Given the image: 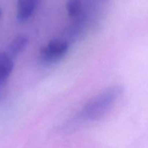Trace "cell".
<instances>
[{
    "instance_id": "cell-1",
    "label": "cell",
    "mask_w": 148,
    "mask_h": 148,
    "mask_svg": "<svg viewBox=\"0 0 148 148\" xmlns=\"http://www.w3.org/2000/svg\"><path fill=\"white\" fill-rule=\"evenodd\" d=\"M123 92L124 88L121 85H114L104 90L84 106L81 116L91 121L99 119L108 112Z\"/></svg>"
},
{
    "instance_id": "cell-2",
    "label": "cell",
    "mask_w": 148,
    "mask_h": 148,
    "mask_svg": "<svg viewBox=\"0 0 148 148\" xmlns=\"http://www.w3.org/2000/svg\"><path fill=\"white\" fill-rule=\"evenodd\" d=\"M67 43L62 39H52L40 51V59L44 63H55L64 56L68 51Z\"/></svg>"
},
{
    "instance_id": "cell-3",
    "label": "cell",
    "mask_w": 148,
    "mask_h": 148,
    "mask_svg": "<svg viewBox=\"0 0 148 148\" xmlns=\"http://www.w3.org/2000/svg\"><path fill=\"white\" fill-rule=\"evenodd\" d=\"M40 0H18L17 4V18L19 21L27 20L33 14Z\"/></svg>"
},
{
    "instance_id": "cell-4",
    "label": "cell",
    "mask_w": 148,
    "mask_h": 148,
    "mask_svg": "<svg viewBox=\"0 0 148 148\" xmlns=\"http://www.w3.org/2000/svg\"><path fill=\"white\" fill-rule=\"evenodd\" d=\"M14 68L11 56L6 53H0V82H3L10 77Z\"/></svg>"
},
{
    "instance_id": "cell-5",
    "label": "cell",
    "mask_w": 148,
    "mask_h": 148,
    "mask_svg": "<svg viewBox=\"0 0 148 148\" xmlns=\"http://www.w3.org/2000/svg\"><path fill=\"white\" fill-rule=\"evenodd\" d=\"M28 42L29 38L25 35H19L16 36L9 45L8 54L11 57L17 56L19 53H21L24 50Z\"/></svg>"
},
{
    "instance_id": "cell-6",
    "label": "cell",
    "mask_w": 148,
    "mask_h": 148,
    "mask_svg": "<svg viewBox=\"0 0 148 148\" xmlns=\"http://www.w3.org/2000/svg\"><path fill=\"white\" fill-rule=\"evenodd\" d=\"M66 9L68 14L70 17H77L82 12L81 0H67L66 4Z\"/></svg>"
},
{
    "instance_id": "cell-7",
    "label": "cell",
    "mask_w": 148,
    "mask_h": 148,
    "mask_svg": "<svg viewBox=\"0 0 148 148\" xmlns=\"http://www.w3.org/2000/svg\"><path fill=\"white\" fill-rule=\"evenodd\" d=\"M1 10L0 9V18H1Z\"/></svg>"
}]
</instances>
